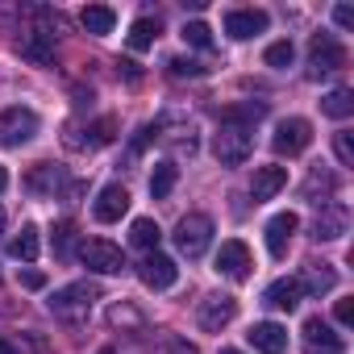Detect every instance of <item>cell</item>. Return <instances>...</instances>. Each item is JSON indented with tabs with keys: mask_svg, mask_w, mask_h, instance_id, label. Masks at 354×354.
Segmentation results:
<instances>
[{
	"mask_svg": "<svg viewBox=\"0 0 354 354\" xmlns=\"http://www.w3.org/2000/svg\"><path fill=\"white\" fill-rule=\"evenodd\" d=\"M234 317H238V300L234 296H205L201 308H196V321H201L205 333H221Z\"/></svg>",
	"mask_w": 354,
	"mask_h": 354,
	"instance_id": "cell-8",
	"label": "cell"
},
{
	"mask_svg": "<svg viewBox=\"0 0 354 354\" xmlns=\"http://www.w3.org/2000/svg\"><path fill=\"white\" fill-rule=\"evenodd\" d=\"M346 230H350V209L337 205V201L321 205V213H317V221H313V238H317V242H337Z\"/></svg>",
	"mask_w": 354,
	"mask_h": 354,
	"instance_id": "cell-11",
	"label": "cell"
},
{
	"mask_svg": "<svg viewBox=\"0 0 354 354\" xmlns=\"http://www.w3.org/2000/svg\"><path fill=\"white\" fill-rule=\"evenodd\" d=\"M288 184V167H254V180H250V196H254V205L259 201H271L279 188Z\"/></svg>",
	"mask_w": 354,
	"mask_h": 354,
	"instance_id": "cell-16",
	"label": "cell"
},
{
	"mask_svg": "<svg viewBox=\"0 0 354 354\" xmlns=\"http://www.w3.org/2000/svg\"><path fill=\"white\" fill-rule=\"evenodd\" d=\"M333 317H337V325H354V296H346V300H337V308H333Z\"/></svg>",
	"mask_w": 354,
	"mask_h": 354,
	"instance_id": "cell-39",
	"label": "cell"
},
{
	"mask_svg": "<svg viewBox=\"0 0 354 354\" xmlns=\"http://www.w3.org/2000/svg\"><path fill=\"white\" fill-rule=\"evenodd\" d=\"M213 242V217L209 213H188L180 217V225H175V246H180V254L188 259H201Z\"/></svg>",
	"mask_w": 354,
	"mask_h": 354,
	"instance_id": "cell-3",
	"label": "cell"
},
{
	"mask_svg": "<svg viewBox=\"0 0 354 354\" xmlns=\"http://www.w3.org/2000/svg\"><path fill=\"white\" fill-rule=\"evenodd\" d=\"M0 230H5V213H0Z\"/></svg>",
	"mask_w": 354,
	"mask_h": 354,
	"instance_id": "cell-45",
	"label": "cell"
},
{
	"mask_svg": "<svg viewBox=\"0 0 354 354\" xmlns=\"http://www.w3.org/2000/svg\"><path fill=\"white\" fill-rule=\"evenodd\" d=\"M267 21H271V17H267L263 9H230V13H225V34H230L234 42H246V38L263 34Z\"/></svg>",
	"mask_w": 354,
	"mask_h": 354,
	"instance_id": "cell-12",
	"label": "cell"
},
{
	"mask_svg": "<svg viewBox=\"0 0 354 354\" xmlns=\"http://www.w3.org/2000/svg\"><path fill=\"white\" fill-rule=\"evenodd\" d=\"M158 133H162V125H158V121H150V125H142V129L133 133V142H129V150H125V158L133 162V158H138V154H142V150H146V146H150V142H154Z\"/></svg>",
	"mask_w": 354,
	"mask_h": 354,
	"instance_id": "cell-32",
	"label": "cell"
},
{
	"mask_svg": "<svg viewBox=\"0 0 354 354\" xmlns=\"http://www.w3.org/2000/svg\"><path fill=\"white\" fill-rule=\"evenodd\" d=\"M221 354H242V350H221Z\"/></svg>",
	"mask_w": 354,
	"mask_h": 354,
	"instance_id": "cell-44",
	"label": "cell"
},
{
	"mask_svg": "<svg viewBox=\"0 0 354 354\" xmlns=\"http://www.w3.org/2000/svg\"><path fill=\"white\" fill-rule=\"evenodd\" d=\"M254 150V129L250 125H234V121H221L217 138H213V154L221 167H242Z\"/></svg>",
	"mask_w": 354,
	"mask_h": 354,
	"instance_id": "cell-1",
	"label": "cell"
},
{
	"mask_svg": "<svg viewBox=\"0 0 354 354\" xmlns=\"http://www.w3.org/2000/svg\"><path fill=\"white\" fill-rule=\"evenodd\" d=\"M246 342H250L259 354H288V329L275 325V321H259V325H250Z\"/></svg>",
	"mask_w": 354,
	"mask_h": 354,
	"instance_id": "cell-14",
	"label": "cell"
},
{
	"mask_svg": "<svg viewBox=\"0 0 354 354\" xmlns=\"http://www.w3.org/2000/svg\"><path fill=\"white\" fill-rule=\"evenodd\" d=\"M167 67H171V75H192V80H201V75H205V67H201V63H192V59H171Z\"/></svg>",
	"mask_w": 354,
	"mask_h": 354,
	"instance_id": "cell-37",
	"label": "cell"
},
{
	"mask_svg": "<svg viewBox=\"0 0 354 354\" xmlns=\"http://www.w3.org/2000/svg\"><path fill=\"white\" fill-rule=\"evenodd\" d=\"M333 283H337V271L329 263H308L304 275H300V288L308 296H325V292H333Z\"/></svg>",
	"mask_w": 354,
	"mask_h": 354,
	"instance_id": "cell-22",
	"label": "cell"
},
{
	"mask_svg": "<svg viewBox=\"0 0 354 354\" xmlns=\"http://www.w3.org/2000/svg\"><path fill=\"white\" fill-rule=\"evenodd\" d=\"M38 250H42V242H38V230H34V225H26V230L9 242V259H17V263H34Z\"/></svg>",
	"mask_w": 354,
	"mask_h": 354,
	"instance_id": "cell-26",
	"label": "cell"
},
{
	"mask_svg": "<svg viewBox=\"0 0 354 354\" xmlns=\"http://www.w3.org/2000/svg\"><path fill=\"white\" fill-rule=\"evenodd\" d=\"M84 133H88V138H84V142H75V146H80V150H100V146H109V142L117 138V121H113V117H100V121H96V125H88Z\"/></svg>",
	"mask_w": 354,
	"mask_h": 354,
	"instance_id": "cell-28",
	"label": "cell"
},
{
	"mask_svg": "<svg viewBox=\"0 0 354 354\" xmlns=\"http://www.w3.org/2000/svg\"><path fill=\"white\" fill-rule=\"evenodd\" d=\"M125 213H129V192H125L121 184L100 188V196H96V205H92V217L104 221V225H113V221H121Z\"/></svg>",
	"mask_w": 354,
	"mask_h": 354,
	"instance_id": "cell-13",
	"label": "cell"
},
{
	"mask_svg": "<svg viewBox=\"0 0 354 354\" xmlns=\"http://www.w3.org/2000/svg\"><path fill=\"white\" fill-rule=\"evenodd\" d=\"M5 188H9V171H5V167H0V192H5Z\"/></svg>",
	"mask_w": 354,
	"mask_h": 354,
	"instance_id": "cell-43",
	"label": "cell"
},
{
	"mask_svg": "<svg viewBox=\"0 0 354 354\" xmlns=\"http://www.w3.org/2000/svg\"><path fill=\"white\" fill-rule=\"evenodd\" d=\"M80 263H84L88 271H96V275H117V271L125 267V254H121V246H113V242H104V238H88V242L80 246Z\"/></svg>",
	"mask_w": 354,
	"mask_h": 354,
	"instance_id": "cell-4",
	"label": "cell"
},
{
	"mask_svg": "<svg viewBox=\"0 0 354 354\" xmlns=\"http://www.w3.org/2000/svg\"><path fill=\"white\" fill-rule=\"evenodd\" d=\"M154 38H158V21L154 17H138L129 26V50H150Z\"/></svg>",
	"mask_w": 354,
	"mask_h": 354,
	"instance_id": "cell-29",
	"label": "cell"
},
{
	"mask_svg": "<svg viewBox=\"0 0 354 354\" xmlns=\"http://www.w3.org/2000/svg\"><path fill=\"white\" fill-rule=\"evenodd\" d=\"M17 50H21V59H30V63H38V67H46V63H55V34H46V30H34V34H21V42H17Z\"/></svg>",
	"mask_w": 354,
	"mask_h": 354,
	"instance_id": "cell-17",
	"label": "cell"
},
{
	"mask_svg": "<svg viewBox=\"0 0 354 354\" xmlns=\"http://www.w3.org/2000/svg\"><path fill=\"white\" fill-rule=\"evenodd\" d=\"M333 150H337V162L342 167H354V138H350V129H337L333 133Z\"/></svg>",
	"mask_w": 354,
	"mask_h": 354,
	"instance_id": "cell-35",
	"label": "cell"
},
{
	"mask_svg": "<svg viewBox=\"0 0 354 354\" xmlns=\"http://www.w3.org/2000/svg\"><path fill=\"white\" fill-rule=\"evenodd\" d=\"M333 21H337L342 30H354V9H350V5H337V9H333Z\"/></svg>",
	"mask_w": 354,
	"mask_h": 354,
	"instance_id": "cell-41",
	"label": "cell"
},
{
	"mask_svg": "<svg viewBox=\"0 0 354 354\" xmlns=\"http://www.w3.org/2000/svg\"><path fill=\"white\" fill-rule=\"evenodd\" d=\"M333 192H337V175H333L329 167H313V171H308V180H304V201H313V205H329Z\"/></svg>",
	"mask_w": 354,
	"mask_h": 354,
	"instance_id": "cell-19",
	"label": "cell"
},
{
	"mask_svg": "<svg viewBox=\"0 0 354 354\" xmlns=\"http://www.w3.org/2000/svg\"><path fill=\"white\" fill-rule=\"evenodd\" d=\"M263 59H267V67H292V59H296V46H292V42H271Z\"/></svg>",
	"mask_w": 354,
	"mask_h": 354,
	"instance_id": "cell-34",
	"label": "cell"
},
{
	"mask_svg": "<svg viewBox=\"0 0 354 354\" xmlns=\"http://www.w3.org/2000/svg\"><path fill=\"white\" fill-rule=\"evenodd\" d=\"M34 133H38L34 109H5L0 113V146H26Z\"/></svg>",
	"mask_w": 354,
	"mask_h": 354,
	"instance_id": "cell-5",
	"label": "cell"
},
{
	"mask_svg": "<svg viewBox=\"0 0 354 354\" xmlns=\"http://www.w3.org/2000/svg\"><path fill=\"white\" fill-rule=\"evenodd\" d=\"M337 67H346V50H342L329 34H317V38H313V55H308V80L333 75Z\"/></svg>",
	"mask_w": 354,
	"mask_h": 354,
	"instance_id": "cell-6",
	"label": "cell"
},
{
	"mask_svg": "<svg viewBox=\"0 0 354 354\" xmlns=\"http://www.w3.org/2000/svg\"><path fill=\"white\" fill-rule=\"evenodd\" d=\"M80 21H84V30H88V34L104 38V34H113V26H117V13H113L109 5H88V9L80 13Z\"/></svg>",
	"mask_w": 354,
	"mask_h": 354,
	"instance_id": "cell-23",
	"label": "cell"
},
{
	"mask_svg": "<svg viewBox=\"0 0 354 354\" xmlns=\"http://www.w3.org/2000/svg\"><path fill=\"white\" fill-rule=\"evenodd\" d=\"M109 325H113V329H121V333H142V329H146V317H142L133 304H125V300H121V304H113V308H109Z\"/></svg>",
	"mask_w": 354,
	"mask_h": 354,
	"instance_id": "cell-24",
	"label": "cell"
},
{
	"mask_svg": "<svg viewBox=\"0 0 354 354\" xmlns=\"http://www.w3.org/2000/svg\"><path fill=\"white\" fill-rule=\"evenodd\" d=\"M171 150H180V154H196V129L188 125V129H175V133H158Z\"/></svg>",
	"mask_w": 354,
	"mask_h": 354,
	"instance_id": "cell-33",
	"label": "cell"
},
{
	"mask_svg": "<svg viewBox=\"0 0 354 354\" xmlns=\"http://www.w3.org/2000/svg\"><path fill=\"white\" fill-rule=\"evenodd\" d=\"M158 238H162V230H158L150 217H138L133 230H129V242H133L138 250H158Z\"/></svg>",
	"mask_w": 354,
	"mask_h": 354,
	"instance_id": "cell-30",
	"label": "cell"
},
{
	"mask_svg": "<svg viewBox=\"0 0 354 354\" xmlns=\"http://www.w3.org/2000/svg\"><path fill=\"white\" fill-rule=\"evenodd\" d=\"M0 354H21V346H13L9 337H0Z\"/></svg>",
	"mask_w": 354,
	"mask_h": 354,
	"instance_id": "cell-42",
	"label": "cell"
},
{
	"mask_svg": "<svg viewBox=\"0 0 354 354\" xmlns=\"http://www.w3.org/2000/svg\"><path fill=\"white\" fill-rule=\"evenodd\" d=\"M138 275H142V283H146V288L162 292V288H171L175 279H180V267H175V259H167V254L150 250V254L138 263Z\"/></svg>",
	"mask_w": 354,
	"mask_h": 354,
	"instance_id": "cell-10",
	"label": "cell"
},
{
	"mask_svg": "<svg viewBox=\"0 0 354 354\" xmlns=\"http://www.w3.org/2000/svg\"><path fill=\"white\" fill-rule=\"evenodd\" d=\"M304 346H308V354H342V350H346V342H342L321 317H308V321H304Z\"/></svg>",
	"mask_w": 354,
	"mask_h": 354,
	"instance_id": "cell-15",
	"label": "cell"
},
{
	"mask_svg": "<svg viewBox=\"0 0 354 354\" xmlns=\"http://www.w3.org/2000/svg\"><path fill=\"white\" fill-rule=\"evenodd\" d=\"M175 180H180V167H175V162H154V171H150V196L167 201L171 188H175Z\"/></svg>",
	"mask_w": 354,
	"mask_h": 354,
	"instance_id": "cell-25",
	"label": "cell"
},
{
	"mask_svg": "<svg viewBox=\"0 0 354 354\" xmlns=\"http://www.w3.org/2000/svg\"><path fill=\"white\" fill-rule=\"evenodd\" d=\"M308 142H313V125L304 121V117H288V121H279L275 125V138H271V146H275V154H300V150H308Z\"/></svg>",
	"mask_w": 354,
	"mask_h": 354,
	"instance_id": "cell-7",
	"label": "cell"
},
{
	"mask_svg": "<svg viewBox=\"0 0 354 354\" xmlns=\"http://www.w3.org/2000/svg\"><path fill=\"white\" fill-rule=\"evenodd\" d=\"M321 113L333 117V121H346V117L354 113V92H350V88H333V92L321 100Z\"/></svg>",
	"mask_w": 354,
	"mask_h": 354,
	"instance_id": "cell-27",
	"label": "cell"
},
{
	"mask_svg": "<svg viewBox=\"0 0 354 354\" xmlns=\"http://www.w3.org/2000/svg\"><path fill=\"white\" fill-rule=\"evenodd\" d=\"M296 230H300V217H296V213H275V217L267 221V250L279 259V254L288 250V242H292Z\"/></svg>",
	"mask_w": 354,
	"mask_h": 354,
	"instance_id": "cell-18",
	"label": "cell"
},
{
	"mask_svg": "<svg viewBox=\"0 0 354 354\" xmlns=\"http://www.w3.org/2000/svg\"><path fill=\"white\" fill-rule=\"evenodd\" d=\"M71 242H75V225H71V221H59V225H55V254L67 259V254H71Z\"/></svg>",
	"mask_w": 354,
	"mask_h": 354,
	"instance_id": "cell-36",
	"label": "cell"
},
{
	"mask_svg": "<svg viewBox=\"0 0 354 354\" xmlns=\"http://www.w3.org/2000/svg\"><path fill=\"white\" fill-rule=\"evenodd\" d=\"M21 288L42 292V288H46V275H42V271H21Z\"/></svg>",
	"mask_w": 354,
	"mask_h": 354,
	"instance_id": "cell-40",
	"label": "cell"
},
{
	"mask_svg": "<svg viewBox=\"0 0 354 354\" xmlns=\"http://www.w3.org/2000/svg\"><path fill=\"white\" fill-rule=\"evenodd\" d=\"M184 42L196 46V50H213V30H209L205 21H188V26H184Z\"/></svg>",
	"mask_w": 354,
	"mask_h": 354,
	"instance_id": "cell-31",
	"label": "cell"
},
{
	"mask_svg": "<svg viewBox=\"0 0 354 354\" xmlns=\"http://www.w3.org/2000/svg\"><path fill=\"white\" fill-rule=\"evenodd\" d=\"M250 250H246V242H221V250H217V259H213V271L217 275H225V279H246L250 275Z\"/></svg>",
	"mask_w": 354,
	"mask_h": 354,
	"instance_id": "cell-9",
	"label": "cell"
},
{
	"mask_svg": "<svg viewBox=\"0 0 354 354\" xmlns=\"http://www.w3.org/2000/svg\"><path fill=\"white\" fill-rule=\"evenodd\" d=\"M100 300V292L92 288V283H67V288H59L55 296H50V313L59 317V321H88V313H92V304Z\"/></svg>",
	"mask_w": 354,
	"mask_h": 354,
	"instance_id": "cell-2",
	"label": "cell"
},
{
	"mask_svg": "<svg viewBox=\"0 0 354 354\" xmlns=\"http://www.w3.org/2000/svg\"><path fill=\"white\" fill-rule=\"evenodd\" d=\"M263 300H267L271 308H279V313H296L300 300H304V288H300V279H275Z\"/></svg>",
	"mask_w": 354,
	"mask_h": 354,
	"instance_id": "cell-20",
	"label": "cell"
},
{
	"mask_svg": "<svg viewBox=\"0 0 354 354\" xmlns=\"http://www.w3.org/2000/svg\"><path fill=\"white\" fill-rule=\"evenodd\" d=\"M162 354H201V350H196L188 337H167V342H162Z\"/></svg>",
	"mask_w": 354,
	"mask_h": 354,
	"instance_id": "cell-38",
	"label": "cell"
},
{
	"mask_svg": "<svg viewBox=\"0 0 354 354\" xmlns=\"http://www.w3.org/2000/svg\"><path fill=\"white\" fill-rule=\"evenodd\" d=\"M30 188H34L38 196H55V192L67 188V175H63V167H55V162H38V167L30 171Z\"/></svg>",
	"mask_w": 354,
	"mask_h": 354,
	"instance_id": "cell-21",
	"label": "cell"
}]
</instances>
